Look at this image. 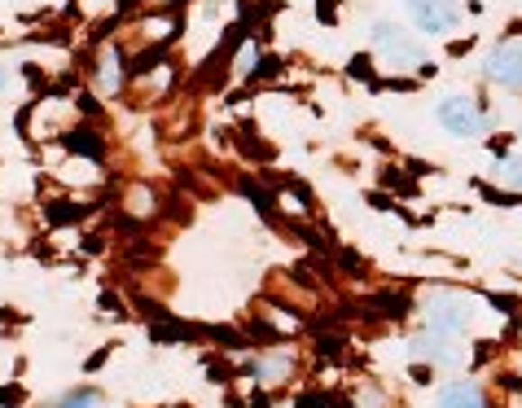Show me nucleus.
Segmentation results:
<instances>
[{
  "label": "nucleus",
  "instance_id": "9b49d317",
  "mask_svg": "<svg viewBox=\"0 0 522 408\" xmlns=\"http://www.w3.org/2000/svg\"><path fill=\"white\" fill-rule=\"evenodd\" d=\"M364 307H369V312H382V316H404V312H408V295H373Z\"/></svg>",
  "mask_w": 522,
  "mask_h": 408
},
{
  "label": "nucleus",
  "instance_id": "4be33fe9",
  "mask_svg": "<svg viewBox=\"0 0 522 408\" xmlns=\"http://www.w3.org/2000/svg\"><path fill=\"white\" fill-rule=\"evenodd\" d=\"M251 408H268V395H260V391H255V395H251Z\"/></svg>",
  "mask_w": 522,
  "mask_h": 408
},
{
  "label": "nucleus",
  "instance_id": "f8f14e48",
  "mask_svg": "<svg viewBox=\"0 0 522 408\" xmlns=\"http://www.w3.org/2000/svg\"><path fill=\"white\" fill-rule=\"evenodd\" d=\"M413 351H422V356H430V360H439V365H453L457 356H453V347L444 339H417L413 342Z\"/></svg>",
  "mask_w": 522,
  "mask_h": 408
},
{
  "label": "nucleus",
  "instance_id": "1a4fd4ad",
  "mask_svg": "<svg viewBox=\"0 0 522 408\" xmlns=\"http://www.w3.org/2000/svg\"><path fill=\"white\" fill-rule=\"evenodd\" d=\"M150 334H154V339L159 342H176V339H194V325H185V321H154V325H150Z\"/></svg>",
  "mask_w": 522,
  "mask_h": 408
},
{
  "label": "nucleus",
  "instance_id": "6e6552de",
  "mask_svg": "<svg viewBox=\"0 0 522 408\" xmlns=\"http://www.w3.org/2000/svg\"><path fill=\"white\" fill-rule=\"evenodd\" d=\"M378 44L391 53V62H417V49H413V44H404V40H399V32H395V27H387V23L378 27Z\"/></svg>",
  "mask_w": 522,
  "mask_h": 408
},
{
  "label": "nucleus",
  "instance_id": "f03ea898",
  "mask_svg": "<svg viewBox=\"0 0 522 408\" xmlns=\"http://www.w3.org/2000/svg\"><path fill=\"white\" fill-rule=\"evenodd\" d=\"M426 325H430V334H465L470 330V307L453 295H439L426 307Z\"/></svg>",
  "mask_w": 522,
  "mask_h": 408
},
{
  "label": "nucleus",
  "instance_id": "f3484780",
  "mask_svg": "<svg viewBox=\"0 0 522 408\" xmlns=\"http://www.w3.org/2000/svg\"><path fill=\"white\" fill-rule=\"evenodd\" d=\"M23 404V386H0V408Z\"/></svg>",
  "mask_w": 522,
  "mask_h": 408
},
{
  "label": "nucleus",
  "instance_id": "ddd939ff",
  "mask_svg": "<svg viewBox=\"0 0 522 408\" xmlns=\"http://www.w3.org/2000/svg\"><path fill=\"white\" fill-rule=\"evenodd\" d=\"M119 84H124V62H119V53H110L101 67V88H119Z\"/></svg>",
  "mask_w": 522,
  "mask_h": 408
},
{
  "label": "nucleus",
  "instance_id": "9d476101",
  "mask_svg": "<svg viewBox=\"0 0 522 408\" xmlns=\"http://www.w3.org/2000/svg\"><path fill=\"white\" fill-rule=\"evenodd\" d=\"M242 194L255 203V211H260L263 220H277V203H272V194H268V189H260L255 180H242Z\"/></svg>",
  "mask_w": 522,
  "mask_h": 408
},
{
  "label": "nucleus",
  "instance_id": "aec40b11",
  "mask_svg": "<svg viewBox=\"0 0 522 408\" xmlns=\"http://www.w3.org/2000/svg\"><path fill=\"white\" fill-rule=\"evenodd\" d=\"M347 75H352V79H369V58H352Z\"/></svg>",
  "mask_w": 522,
  "mask_h": 408
},
{
  "label": "nucleus",
  "instance_id": "f257e3e1",
  "mask_svg": "<svg viewBox=\"0 0 522 408\" xmlns=\"http://www.w3.org/2000/svg\"><path fill=\"white\" fill-rule=\"evenodd\" d=\"M439 128H448L453 136H479L483 132V110L479 102H470V97H448V102H439Z\"/></svg>",
  "mask_w": 522,
  "mask_h": 408
},
{
  "label": "nucleus",
  "instance_id": "412c9836",
  "mask_svg": "<svg viewBox=\"0 0 522 408\" xmlns=\"http://www.w3.org/2000/svg\"><path fill=\"white\" fill-rule=\"evenodd\" d=\"M298 408H329V400H325V395H303Z\"/></svg>",
  "mask_w": 522,
  "mask_h": 408
},
{
  "label": "nucleus",
  "instance_id": "39448f33",
  "mask_svg": "<svg viewBox=\"0 0 522 408\" xmlns=\"http://www.w3.org/2000/svg\"><path fill=\"white\" fill-rule=\"evenodd\" d=\"M439 408H488L483 404V391L470 386V382H453L439 391Z\"/></svg>",
  "mask_w": 522,
  "mask_h": 408
},
{
  "label": "nucleus",
  "instance_id": "6ab92c4d",
  "mask_svg": "<svg viewBox=\"0 0 522 408\" xmlns=\"http://www.w3.org/2000/svg\"><path fill=\"white\" fill-rule=\"evenodd\" d=\"M316 18H321V23H338V5H334V0H321V5H316Z\"/></svg>",
  "mask_w": 522,
  "mask_h": 408
},
{
  "label": "nucleus",
  "instance_id": "5701e85b",
  "mask_svg": "<svg viewBox=\"0 0 522 408\" xmlns=\"http://www.w3.org/2000/svg\"><path fill=\"white\" fill-rule=\"evenodd\" d=\"M0 88H5V75H0Z\"/></svg>",
  "mask_w": 522,
  "mask_h": 408
},
{
  "label": "nucleus",
  "instance_id": "0eeeda50",
  "mask_svg": "<svg viewBox=\"0 0 522 408\" xmlns=\"http://www.w3.org/2000/svg\"><path fill=\"white\" fill-rule=\"evenodd\" d=\"M66 150H70V154H84V159H93V163H101V159H105V145H101V136H97V132H84V128L66 132Z\"/></svg>",
  "mask_w": 522,
  "mask_h": 408
},
{
  "label": "nucleus",
  "instance_id": "dca6fc26",
  "mask_svg": "<svg viewBox=\"0 0 522 408\" xmlns=\"http://www.w3.org/2000/svg\"><path fill=\"white\" fill-rule=\"evenodd\" d=\"M505 185L522 189V159H509V163H505Z\"/></svg>",
  "mask_w": 522,
  "mask_h": 408
},
{
  "label": "nucleus",
  "instance_id": "2eb2a0df",
  "mask_svg": "<svg viewBox=\"0 0 522 408\" xmlns=\"http://www.w3.org/2000/svg\"><path fill=\"white\" fill-rule=\"evenodd\" d=\"M382 185H391V189H399V194H417V185H413V180H404V171H387V176H382Z\"/></svg>",
  "mask_w": 522,
  "mask_h": 408
},
{
  "label": "nucleus",
  "instance_id": "7ed1b4c3",
  "mask_svg": "<svg viewBox=\"0 0 522 408\" xmlns=\"http://www.w3.org/2000/svg\"><path fill=\"white\" fill-rule=\"evenodd\" d=\"M408 14H413L417 27L430 35H444L457 27V5H453V0H408Z\"/></svg>",
  "mask_w": 522,
  "mask_h": 408
},
{
  "label": "nucleus",
  "instance_id": "4468645a",
  "mask_svg": "<svg viewBox=\"0 0 522 408\" xmlns=\"http://www.w3.org/2000/svg\"><path fill=\"white\" fill-rule=\"evenodd\" d=\"M53 408H97V395L93 391H75L70 400H62V404H53Z\"/></svg>",
  "mask_w": 522,
  "mask_h": 408
},
{
  "label": "nucleus",
  "instance_id": "a211bd4d",
  "mask_svg": "<svg viewBox=\"0 0 522 408\" xmlns=\"http://www.w3.org/2000/svg\"><path fill=\"white\" fill-rule=\"evenodd\" d=\"M277 70H281V62H277V58H263V62H255V75H260V79H272Z\"/></svg>",
  "mask_w": 522,
  "mask_h": 408
},
{
  "label": "nucleus",
  "instance_id": "20e7f679",
  "mask_svg": "<svg viewBox=\"0 0 522 408\" xmlns=\"http://www.w3.org/2000/svg\"><path fill=\"white\" fill-rule=\"evenodd\" d=\"M488 79L491 84H505V88H522V44H500L488 58Z\"/></svg>",
  "mask_w": 522,
  "mask_h": 408
},
{
  "label": "nucleus",
  "instance_id": "423d86ee",
  "mask_svg": "<svg viewBox=\"0 0 522 408\" xmlns=\"http://www.w3.org/2000/svg\"><path fill=\"white\" fill-rule=\"evenodd\" d=\"M88 215H93L88 203H44V220L58 224V229H66V224H84Z\"/></svg>",
  "mask_w": 522,
  "mask_h": 408
}]
</instances>
